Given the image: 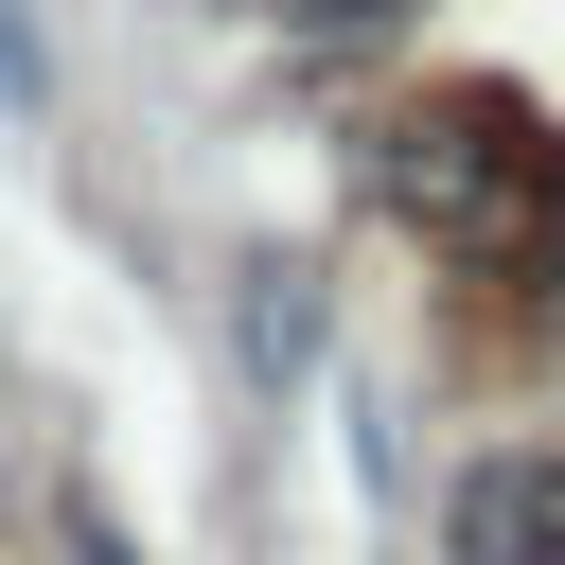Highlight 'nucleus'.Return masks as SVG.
<instances>
[{
  "mask_svg": "<svg viewBox=\"0 0 565 565\" xmlns=\"http://www.w3.org/2000/svg\"><path fill=\"white\" fill-rule=\"evenodd\" d=\"M371 194L441 247V265H477V282H530V265H565V141H547V106L530 88H424L388 141H371Z\"/></svg>",
  "mask_w": 565,
  "mask_h": 565,
  "instance_id": "obj_1",
  "label": "nucleus"
},
{
  "mask_svg": "<svg viewBox=\"0 0 565 565\" xmlns=\"http://www.w3.org/2000/svg\"><path fill=\"white\" fill-rule=\"evenodd\" d=\"M265 18H282V35H388L406 0H265Z\"/></svg>",
  "mask_w": 565,
  "mask_h": 565,
  "instance_id": "obj_3",
  "label": "nucleus"
},
{
  "mask_svg": "<svg viewBox=\"0 0 565 565\" xmlns=\"http://www.w3.org/2000/svg\"><path fill=\"white\" fill-rule=\"evenodd\" d=\"M441 547L459 565H565V459H477L441 494Z\"/></svg>",
  "mask_w": 565,
  "mask_h": 565,
  "instance_id": "obj_2",
  "label": "nucleus"
}]
</instances>
